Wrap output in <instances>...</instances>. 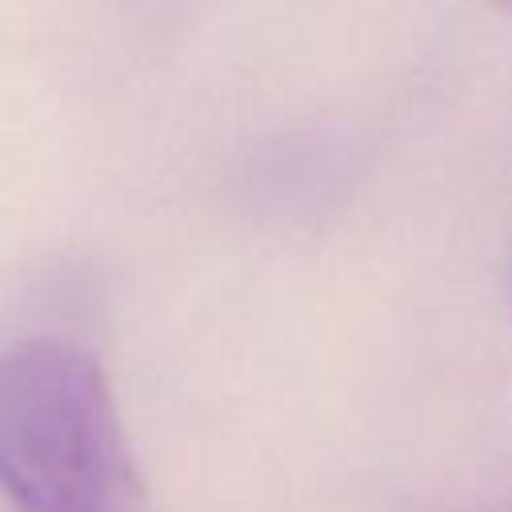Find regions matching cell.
<instances>
[{
  "label": "cell",
  "mask_w": 512,
  "mask_h": 512,
  "mask_svg": "<svg viewBox=\"0 0 512 512\" xmlns=\"http://www.w3.org/2000/svg\"><path fill=\"white\" fill-rule=\"evenodd\" d=\"M0 500L8 512H144L112 384L84 348L24 340L0 356Z\"/></svg>",
  "instance_id": "cell-1"
},
{
  "label": "cell",
  "mask_w": 512,
  "mask_h": 512,
  "mask_svg": "<svg viewBox=\"0 0 512 512\" xmlns=\"http://www.w3.org/2000/svg\"><path fill=\"white\" fill-rule=\"evenodd\" d=\"M500 4H508V8H512V0H500Z\"/></svg>",
  "instance_id": "cell-2"
}]
</instances>
